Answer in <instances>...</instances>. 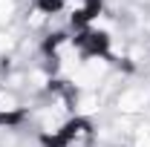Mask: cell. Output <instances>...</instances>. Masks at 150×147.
<instances>
[{
  "label": "cell",
  "instance_id": "1",
  "mask_svg": "<svg viewBox=\"0 0 150 147\" xmlns=\"http://www.w3.org/2000/svg\"><path fill=\"white\" fill-rule=\"evenodd\" d=\"M104 72H107V61L104 58H87V61H81L72 69V84L81 87V90H93L95 84L101 81Z\"/></svg>",
  "mask_w": 150,
  "mask_h": 147
},
{
  "label": "cell",
  "instance_id": "2",
  "mask_svg": "<svg viewBox=\"0 0 150 147\" xmlns=\"http://www.w3.org/2000/svg\"><path fill=\"white\" fill-rule=\"evenodd\" d=\"M147 101H150V95L144 90H124L121 95H118V110L121 112H142L144 107H147Z\"/></svg>",
  "mask_w": 150,
  "mask_h": 147
},
{
  "label": "cell",
  "instance_id": "3",
  "mask_svg": "<svg viewBox=\"0 0 150 147\" xmlns=\"http://www.w3.org/2000/svg\"><path fill=\"white\" fill-rule=\"evenodd\" d=\"M75 110L81 112V115H90V112L98 110V98H95L90 90H84L81 95H78V101H75Z\"/></svg>",
  "mask_w": 150,
  "mask_h": 147
},
{
  "label": "cell",
  "instance_id": "4",
  "mask_svg": "<svg viewBox=\"0 0 150 147\" xmlns=\"http://www.w3.org/2000/svg\"><path fill=\"white\" fill-rule=\"evenodd\" d=\"M18 112V98L12 92L0 90V115H15Z\"/></svg>",
  "mask_w": 150,
  "mask_h": 147
},
{
  "label": "cell",
  "instance_id": "5",
  "mask_svg": "<svg viewBox=\"0 0 150 147\" xmlns=\"http://www.w3.org/2000/svg\"><path fill=\"white\" fill-rule=\"evenodd\" d=\"M43 133H49V136L61 133V115L58 112H46L43 115Z\"/></svg>",
  "mask_w": 150,
  "mask_h": 147
},
{
  "label": "cell",
  "instance_id": "6",
  "mask_svg": "<svg viewBox=\"0 0 150 147\" xmlns=\"http://www.w3.org/2000/svg\"><path fill=\"white\" fill-rule=\"evenodd\" d=\"M90 6H93L90 0H69V3H67V9H69V15H75V18H81V15H87V12H90Z\"/></svg>",
  "mask_w": 150,
  "mask_h": 147
},
{
  "label": "cell",
  "instance_id": "7",
  "mask_svg": "<svg viewBox=\"0 0 150 147\" xmlns=\"http://www.w3.org/2000/svg\"><path fill=\"white\" fill-rule=\"evenodd\" d=\"M87 141V127L84 124H72L69 127V144H84Z\"/></svg>",
  "mask_w": 150,
  "mask_h": 147
},
{
  "label": "cell",
  "instance_id": "8",
  "mask_svg": "<svg viewBox=\"0 0 150 147\" xmlns=\"http://www.w3.org/2000/svg\"><path fill=\"white\" fill-rule=\"evenodd\" d=\"M12 12H15V3L12 0H0V23H6L12 18Z\"/></svg>",
  "mask_w": 150,
  "mask_h": 147
},
{
  "label": "cell",
  "instance_id": "9",
  "mask_svg": "<svg viewBox=\"0 0 150 147\" xmlns=\"http://www.w3.org/2000/svg\"><path fill=\"white\" fill-rule=\"evenodd\" d=\"M12 35H6V32H0V52H6V49H12Z\"/></svg>",
  "mask_w": 150,
  "mask_h": 147
},
{
  "label": "cell",
  "instance_id": "10",
  "mask_svg": "<svg viewBox=\"0 0 150 147\" xmlns=\"http://www.w3.org/2000/svg\"><path fill=\"white\" fill-rule=\"evenodd\" d=\"M90 26H93V29H107V18H93Z\"/></svg>",
  "mask_w": 150,
  "mask_h": 147
},
{
  "label": "cell",
  "instance_id": "11",
  "mask_svg": "<svg viewBox=\"0 0 150 147\" xmlns=\"http://www.w3.org/2000/svg\"><path fill=\"white\" fill-rule=\"evenodd\" d=\"M136 147H150V133H144V136H139V141H136Z\"/></svg>",
  "mask_w": 150,
  "mask_h": 147
},
{
  "label": "cell",
  "instance_id": "12",
  "mask_svg": "<svg viewBox=\"0 0 150 147\" xmlns=\"http://www.w3.org/2000/svg\"><path fill=\"white\" fill-rule=\"evenodd\" d=\"M43 6H46V9H49V6L55 9V6H61V0H43Z\"/></svg>",
  "mask_w": 150,
  "mask_h": 147
}]
</instances>
